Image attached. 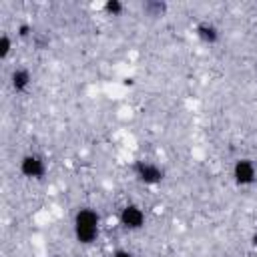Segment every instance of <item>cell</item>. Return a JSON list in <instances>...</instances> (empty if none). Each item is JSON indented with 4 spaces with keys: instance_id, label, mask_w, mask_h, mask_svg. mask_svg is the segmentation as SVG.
<instances>
[{
    "instance_id": "obj_1",
    "label": "cell",
    "mask_w": 257,
    "mask_h": 257,
    "mask_svg": "<svg viewBox=\"0 0 257 257\" xmlns=\"http://www.w3.org/2000/svg\"><path fill=\"white\" fill-rule=\"evenodd\" d=\"M98 213L94 209H80L74 215V235L82 245H90L98 237Z\"/></svg>"
},
{
    "instance_id": "obj_2",
    "label": "cell",
    "mask_w": 257,
    "mask_h": 257,
    "mask_svg": "<svg viewBox=\"0 0 257 257\" xmlns=\"http://www.w3.org/2000/svg\"><path fill=\"white\" fill-rule=\"evenodd\" d=\"M133 173L145 185H157V183L163 181V169H159L157 165L147 163V161H135L133 163Z\"/></svg>"
},
{
    "instance_id": "obj_3",
    "label": "cell",
    "mask_w": 257,
    "mask_h": 257,
    "mask_svg": "<svg viewBox=\"0 0 257 257\" xmlns=\"http://www.w3.org/2000/svg\"><path fill=\"white\" fill-rule=\"evenodd\" d=\"M233 177H235V183L245 187V185H253L255 183V177H257V171H255V165L253 161L249 159H239L233 167Z\"/></svg>"
},
{
    "instance_id": "obj_4",
    "label": "cell",
    "mask_w": 257,
    "mask_h": 257,
    "mask_svg": "<svg viewBox=\"0 0 257 257\" xmlns=\"http://www.w3.org/2000/svg\"><path fill=\"white\" fill-rule=\"evenodd\" d=\"M20 173L28 179H42L46 173V165L38 155H26L20 161Z\"/></svg>"
},
{
    "instance_id": "obj_5",
    "label": "cell",
    "mask_w": 257,
    "mask_h": 257,
    "mask_svg": "<svg viewBox=\"0 0 257 257\" xmlns=\"http://www.w3.org/2000/svg\"><path fill=\"white\" fill-rule=\"evenodd\" d=\"M120 225L124 229H131V231H137L145 225V213L139 205H126L122 211H120Z\"/></svg>"
},
{
    "instance_id": "obj_6",
    "label": "cell",
    "mask_w": 257,
    "mask_h": 257,
    "mask_svg": "<svg viewBox=\"0 0 257 257\" xmlns=\"http://www.w3.org/2000/svg\"><path fill=\"white\" fill-rule=\"evenodd\" d=\"M10 80H12V88L16 92H20V90H24L30 84V72L26 68H16L12 72V76H10Z\"/></svg>"
},
{
    "instance_id": "obj_7",
    "label": "cell",
    "mask_w": 257,
    "mask_h": 257,
    "mask_svg": "<svg viewBox=\"0 0 257 257\" xmlns=\"http://www.w3.org/2000/svg\"><path fill=\"white\" fill-rule=\"evenodd\" d=\"M197 36H199L203 42H207V44H213V42H217V38H219V32H217V28H215L213 24L201 22V24L197 26Z\"/></svg>"
},
{
    "instance_id": "obj_8",
    "label": "cell",
    "mask_w": 257,
    "mask_h": 257,
    "mask_svg": "<svg viewBox=\"0 0 257 257\" xmlns=\"http://www.w3.org/2000/svg\"><path fill=\"white\" fill-rule=\"evenodd\" d=\"M143 10L149 14V16H161L165 10H167V4L165 2H159V0H149L143 4Z\"/></svg>"
},
{
    "instance_id": "obj_9",
    "label": "cell",
    "mask_w": 257,
    "mask_h": 257,
    "mask_svg": "<svg viewBox=\"0 0 257 257\" xmlns=\"http://www.w3.org/2000/svg\"><path fill=\"white\" fill-rule=\"evenodd\" d=\"M104 10H106L108 14H112V16H118V14L124 10V6H122V2H118V0H108V2L104 4Z\"/></svg>"
},
{
    "instance_id": "obj_10",
    "label": "cell",
    "mask_w": 257,
    "mask_h": 257,
    "mask_svg": "<svg viewBox=\"0 0 257 257\" xmlns=\"http://www.w3.org/2000/svg\"><path fill=\"white\" fill-rule=\"evenodd\" d=\"M10 48H12L10 36H8V34H2V36H0V58H6L8 52H10Z\"/></svg>"
},
{
    "instance_id": "obj_11",
    "label": "cell",
    "mask_w": 257,
    "mask_h": 257,
    "mask_svg": "<svg viewBox=\"0 0 257 257\" xmlns=\"http://www.w3.org/2000/svg\"><path fill=\"white\" fill-rule=\"evenodd\" d=\"M30 32H32V26H30V24H20V26H18V36H20V38H28Z\"/></svg>"
},
{
    "instance_id": "obj_12",
    "label": "cell",
    "mask_w": 257,
    "mask_h": 257,
    "mask_svg": "<svg viewBox=\"0 0 257 257\" xmlns=\"http://www.w3.org/2000/svg\"><path fill=\"white\" fill-rule=\"evenodd\" d=\"M112 257H133V253H128V251H124V249H118V251H114Z\"/></svg>"
},
{
    "instance_id": "obj_13",
    "label": "cell",
    "mask_w": 257,
    "mask_h": 257,
    "mask_svg": "<svg viewBox=\"0 0 257 257\" xmlns=\"http://www.w3.org/2000/svg\"><path fill=\"white\" fill-rule=\"evenodd\" d=\"M48 44V38H36V46L38 48H42V46H46Z\"/></svg>"
},
{
    "instance_id": "obj_14",
    "label": "cell",
    "mask_w": 257,
    "mask_h": 257,
    "mask_svg": "<svg viewBox=\"0 0 257 257\" xmlns=\"http://www.w3.org/2000/svg\"><path fill=\"white\" fill-rule=\"evenodd\" d=\"M251 243H253V245H255V247H257V233H255V235H253V239H251Z\"/></svg>"
}]
</instances>
